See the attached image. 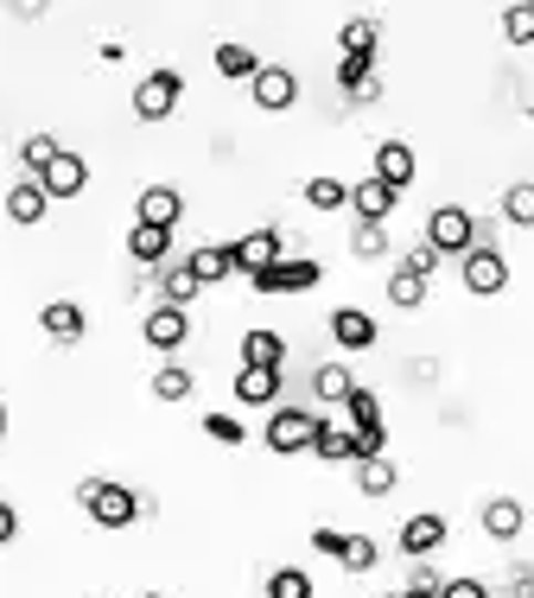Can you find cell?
Returning <instances> with one entry per match:
<instances>
[{
    "instance_id": "obj_1",
    "label": "cell",
    "mask_w": 534,
    "mask_h": 598,
    "mask_svg": "<svg viewBox=\"0 0 534 598\" xmlns=\"http://www.w3.org/2000/svg\"><path fill=\"white\" fill-rule=\"evenodd\" d=\"M76 503H83V516L96 522V528H134L140 522V496L127 491V484H108V478H83Z\"/></svg>"
},
{
    "instance_id": "obj_2",
    "label": "cell",
    "mask_w": 534,
    "mask_h": 598,
    "mask_svg": "<svg viewBox=\"0 0 534 598\" xmlns=\"http://www.w3.org/2000/svg\"><path fill=\"white\" fill-rule=\"evenodd\" d=\"M427 242L439 249V255L464 261L471 249H478V217H471L464 204H432L427 210Z\"/></svg>"
},
{
    "instance_id": "obj_3",
    "label": "cell",
    "mask_w": 534,
    "mask_h": 598,
    "mask_svg": "<svg viewBox=\"0 0 534 598\" xmlns=\"http://www.w3.org/2000/svg\"><path fill=\"white\" fill-rule=\"evenodd\" d=\"M318 281H325V267H318L312 255H280L274 267H261L249 286L261 293V300H280V293H312Z\"/></svg>"
},
{
    "instance_id": "obj_4",
    "label": "cell",
    "mask_w": 534,
    "mask_h": 598,
    "mask_svg": "<svg viewBox=\"0 0 534 598\" xmlns=\"http://www.w3.org/2000/svg\"><path fill=\"white\" fill-rule=\"evenodd\" d=\"M458 281H464V293H471V300H496V293L509 286V261H503V249L478 242L471 255L458 261Z\"/></svg>"
},
{
    "instance_id": "obj_5",
    "label": "cell",
    "mask_w": 534,
    "mask_h": 598,
    "mask_svg": "<svg viewBox=\"0 0 534 598\" xmlns=\"http://www.w3.org/2000/svg\"><path fill=\"white\" fill-rule=\"evenodd\" d=\"M318 427L325 420L312 415V408H274L268 415V452H312Z\"/></svg>"
},
{
    "instance_id": "obj_6",
    "label": "cell",
    "mask_w": 534,
    "mask_h": 598,
    "mask_svg": "<svg viewBox=\"0 0 534 598\" xmlns=\"http://www.w3.org/2000/svg\"><path fill=\"white\" fill-rule=\"evenodd\" d=\"M178 96H185V77H178V71H147V77L134 83V115H140V122H166L178 108Z\"/></svg>"
},
{
    "instance_id": "obj_7",
    "label": "cell",
    "mask_w": 534,
    "mask_h": 598,
    "mask_svg": "<svg viewBox=\"0 0 534 598\" xmlns=\"http://www.w3.org/2000/svg\"><path fill=\"white\" fill-rule=\"evenodd\" d=\"M249 96H254V108H261V115H286V108L300 103V77H293L286 64H261V71H254V83H249Z\"/></svg>"
},
{
    "instance_id": "obj_8",
    "label": "cell",
    "mask_w": 534,
    "mask_h": 598,
    "mask_svg": "<svg viewBox=\"0 0 534 598\" xmlns=\"http://www.w3.org/2000/svg\"><path fill=\"white\" fill-rule=\"evenodd\" d=\"M178 217H185V191H178V185H147V191L134 198V223L178 230Z\"/></svg>"
},
{
    "instance_id": "obj_9",
    "label": "cell",
    "mask_w": 534,
    "mask_h": 598,
    "mask_svg": "<svg viewBox=\"0 0 534 598\" xmlns=\"http://www.w3.org/2000/svg\"><path fill=\"white\" fill-rule=\"evenodd\" d=\"M229 249H235V274H261V267H274L280 255H286V242H280V230H249V235H235V242H229Z\"/></svg>"
},
{
    "instance_id": "obj_10",
    "label": "cell",
    "mask_w": 534,
    "mask_h": 598,
    "mask_svg": "<svg viewBox=\"0 0 534 598\" xmlns=\"http://www.w3.org/2000/svg\"><path fill=\"white\" fill-rule=\"evenodd\" d=\"M140 338H147L153 350H185V338H191V313H185V306H153V313L140 318Z\"/></svg>"
},
{
    "instance_id": "obj_11",
    "label": "cell",
    "mask_w": 534,
    "mask_h": 598,
    "mask_svg": "<svg viewBox=\"0 0 534 598\" xmlns=\"http://www.w3.org/2000/svg\"><path fill=\"white\" fill-rule=\"evenodd\" d=\"M446 542H452V522L432 516V510H420V516H407V522H401V554H413V560L439 554Z\"/></svg>"
},
{
    "instance_id": "obj_12",
    "label": "cell",
    "mask_w": 534,
    "mask_h": 598,
    "mask_svg": "<svg viewBox=\"0 0 534 598\" xmlns=\"http://www.w3.org/2000/svg\"><path fill=\"white\" fill-rule=\"evenodd\" d=\"M395 204H401V191H395V185H381L376 172L350 185V210H356V223H388V217H395Z\"/></svg>"
},
{
    "instance_id": "obj_13",
    "label": "cell",
    "mask_w": 534,
    "mask_h": 598,
    "mask_svg": "<svg viewBox=\"0 0 534 598\" xmlns=\"http://www.w3.org/2000/svg\"><path fill=\"white\" fill-rule=\"evenodd\" d=\"M39 185H45L51 198H76V191L90 185V159L71 154V147H57V159H51L45 172H39Z\"/></svg>"
},
{
    "instance_id": "obj_14",
    "label": "cell",
    "mask_w": 534,
    "mask_h": 598,
    "mask_svg": "<svg viewBox=\"0 0 534 598\" xmlns=\"http://www.w3.org/2000/svg\"><path fill=\"white\" fill-rule=\"evenodd\" d=\"M39 325H45V338L76 344L90 332V313H83V300H45V306H39Z\"/></svg>"
},
{
    "instance_id": "obj_15",
    "label": "cell",
    "mask_w": 534,
    "mask_h": 598,
    "mask_svg": "<svg viewBox=\"0 0 534 598\" xmlns=\"http://www.w3.org/2000/svg\"><path fill=\"white\" fill-rule=\"evenodd\" d=\"M478 522H483V535H490V542H515V535L528 528V510H522L515 496H490V503L478 510Z\"/></svg>"
},
{
    "instance_id": "obj_16",
    "label": "cell",
    "mask_w": 534,
    "mask_h": 598,
    "mask_svg": "<svg viewBox=\"0 0 534 598\" xmlns=\"http://www.w3.org/2000/svg\"><path fill=\"white\" fill-rule=\"evenodd\" d=\"M242 369H286V338L280 332H268V325H254V332H242Z\"/></svg>"
},
{
    "instance_id": "obj_17",
    "label": "cell",
    "mask_w": 534,
    "mask_h": 598,
    "mask_svg": "<svg viewBox=\"0 0 534 598\" xmlns=\"http://www.w3.org/2000/svg\"><path fill=\"white\" fill-rule=\"evenodd\" d=\"M413 172H420V159H413V147H407V140H381V147H376V179L381 185L407 191V185H413Z\"/></svg>"
},
{
    "instance_id": "obj_18",
    "label": "cell",
    "mask_w": 534,
    "mask_h": 598,
    "mask_svg": "<svg viewBox=\"0 0 534 598\" xmlns=\"http://www.w3.org/2000/svg\"><path fill=\"white\" fill-rule=\"evenodd\" d=\"M45 210H51V191L39 179H20L13 191H7V217L20 223V230H32V223H45Z\"/></svg>"
},
{
    "instance_id": "obj_19",
    "label": "cell",
    "mask_w": 534,
    "mask_h": 598,
    "mask_svg": "<svg viewBox=\"0 0 534 598\" xmlns=\"http://www.w3.org/2000/svg\"><path fill=\"white\" fill-rule=\"evenodd\" d=\"M331 338H337V350H369L376 344V318L356 313V306H337L331 313Z\"/></svg>"
},
{
    "instance_id": "obj_20",
    "label": "cell",
    "mask_w": 534,
    "mask_h": 598,
    "mask_svg": "<svg viewBox=\"0 0 534 598\" xmlns=\"http://www.w3.org/2000/svg\"><path fill=\"white\" fill-rule=\"evenodd\" d=\"M191 274H198V286H217V281H229L235 274V249L229 242H203V249H191Z\"/></svg>"
},
{
    "instance_id": "obj_21",
    "label": "cell",
    "mask_w": 534,
    "mask_h": 598,
    "mask_svg": "<svg viewBox=\"0 0 534 598\" xmlns=\"http://www.w3.org/2000/svg\"><path fill=\"white\" fill-rule=\"evenodd\" d=\"M312 452H318L325 465H356V459H363V445H356V433H350V427H337V420H325V427H318V440H312Z\"/></svg>"
},
{
    "instance_id": "obj_22",
    "label": "cell",
    "mask_w": 534,
    "mask_h": 598,
    "mask_svg": "<svg viewBox=\"0 0 534 598\" xmlns=\"http://www.w3.org/2000/svg\"><path fill=\"white\" fill-rule=\"evenodd\" d=\"M235 401H249V408H274V401H280V369H235Z\"/></svg>"
},
{
    "instance_id": "obj_23",
    "label": "cell",
    "mask_w": 534,
    "mask_h": 598,
    "mask_svg": "<svg viewBox=\"0 0 534 598\" xmlns=\"http://www.w3.org/2000/svg\"><path fill=\"white\" fill-rule=\"evenodd\" d=\"M166 249H172V230H153V223L127 230V255L140 261V267H166Z\"/></svg>"
},
{
    "instance_id": "obj_24",
    "label": "cell",
    "mask_w": 534,
    "mask_h": 598,
    "mask_svg": "<svg viewBox=\"0 0 534 598\" xmlns=\"http://www.w3.org/2000/svg\"><path fill=\"white\" fill-rule=\"evenodd\" d=\"M337 90H344L350 103H376V96H381L376 64H350V57H337Z\"/></svg>"
},
{
    "instance_id": "obj_25",
    "label": "cell",
    "mask_w": 534,
    "mask_h": 598,
    "mask_svg": "<svg viewBox=\"0 0 534 598\" xmlns=\"http://www.w3.org/2000/svg\"><path fill=\"white\" fill-rule=\"evenodd\" d=\"M401 484V471H395V459L388 452H376V459H356V491L363 496H388Z\"/></svg>"
},
{
    "instance_id": "obj_26",
    "label": "cell",
    "mask_w": 534,
    "mask_h": 598,
    "mask_svg": "<svg viewBox=\"0 0 534 598\" xmlns=\"http://www.w3.org/2000/svg\"><path fill=\"white\" fill-rule=\"evenodd\" d=\"M198 293H203V286H198V274H191V261H172L166 281H159V306H185V313H191Z\"/></svg>"
},
{
    "instance_id": "obj_27",
    "label": "cell",
    "mask_w": 534,
    "mask_h": 598,
    "mask_svg": "<svg viewBox=\"0 0 534 598\" xmlns=\"http://www.w3.org/2000/svg\"><path fill=\"white\" fill-rule=\"evenodd\" d=\"M254 71H261L254 45H235V39H223V45H217V77H229V83H254Z\"/></svg>"
},
{
    "instance_id": "obj_28",
    "label": "cell",
    "mask_w": 534,
    "mask_h": 598,
    "mask_svg": "<svg viewBox=\"0 0 534 598\" xmlns=\"http://www.w3.org/2000/svg\"><path fill=\"white\" fill-rule=\"evenodd\" d=\"M337 45H344V57H350V64H376V45H381L376 20H350V27L337 32Z\"/></svg>"
},
{
    "instance_id": "obj_29",
    "label": "cell",
    "mask_w": 534,
    "mask_h": 598,
    "mask_svg": "<svg viewBox=\"0 0 534 598\" xmlns=\"http://www.w3.org/2000/svg\"><path fill=\"white\" fill-rule=\"evenodd\" d=\"M300 198H305L312 210H325V217H331V210H344V204H350V185H344V179H331V172H318V179H305Z\"/></svg>"
},
{
    "instance_id": "obj_30",
    "label": "cell",
    "mask_w": 534,
    "mask_h": 598,
    "mask_svg": "<svg viewBox=\"0 0 534 598\" xmlns=\"http://www.w3.org/2000/svg\"><path fill=\"white\" fill-rule=\"evenodd\" d=\"M350 389H356V376L344 364H318V369H312V395H318V401H350Z\"/></svg>"
},
{
    "instance_id": "obj_31",
    "label": "cell",
    "mask_w": 534,
    "mask_h": 598,
    "mask_svg": "<svg viewBox=\"0 0 534 598\" xmlns=\"http://www.w3.org/2000/svg\"><path fill=\"white\" fill-rule=\"evenodd\" d=\"M191 389H198V376L185 364H166L159 376H153V401H191Z\"/></svg>"
},
{
    "instance_id": "obj_32",
    "label": "cell",
    "mask_w": 534,
    "mask_h": 598,
    "mask_svg": "<svg viewBox=\"0 0 534 598\" xmlns=\"http://www.w3.org/2000/svg\"><path fill=\"white\" fill-rule=\"evenodd\" d=\"M381 560V547L369 542V535H344V542H337V567L344 573H369Z\"/></svg>"
},
{
    "instance_id": "obj_33",
    "label": "cell",
    "mask_w": 534,
    "mask_h": 598,
    "mask_svg": "<svg viewBox=\"0 0 534 598\" xmlns=\"http://www.w3.org/2000/svg\"><path fill=\"white\" fill-rule=\"evenodd\" d=\"M51 159H57V140H51V134H25V140H20V166H25V179H39Z\"/></svg>"
},
{
    "instance_id": "obj_34",
    "label": "cell",
    "mask_w": 534,
    "mask_h": 598,
    "mask_svg": "<svg viewBox=\"0 0 534 598\" xmlns=\"http://www.w3.org/2000/svg\"><path fill=\"white\" fill-rule=\"evenodd\" d=\"M268 598H312V573L305 567H274L268 573Z\"/></svg>"
},
{
    "instance_id": "obj_35",
    "label": "cell",
    "mask_w": 534,
    "mask_h": 598,
    "mask_svg": "<svg viewBox=\"0 0 534 598\" xmlns=\"http://www.w3.org/2000/svg\"><path fill=\"white\" fill-rule=\"evenodd\" d=\"M503 39H509V45H534V0L503 7Z\"/></svg>"
},
{
    "instance_id": "obj_36",
    "label": "cell",
    "mask_w": 534,
    "mask_h": 598,
    "mask_svg": "<svg viewBox=\"0 0 534 598\" xmlns=\"http://www.w3.org/2000/svg\"><path fill=\"white\" fill-rule=\"evenodd\" d=\"M503 217L515 230H534V185H509L503 191Z\"/></svg>"
},
{
    "instance_id": "obj_37",
    "label": "cell",
    "mask_w": 534,
    "mask_h": 598,
    "mask_svg": "<svg viewBox=\"0 0 534 598\" xmlns=\"http://www.w3.org/2000/svg\"><path fill=\"white\" fill-rule=\"evenodd\" d=\"M439 249H432V242H413V249H407L401 255V274H413V281H432V274H439Z\"/></svg>"
},
{
    "instance_id": "obj_38",
    "label": "cell",
    "mask_w": 534,
    "mask_h": 598,
    "mask_svg": "<svg viewBox=\"0 0 534 598\" xmlns=\"http://www.w3.org/2000/svg\"><path fill=\"white\" fill-rule=\"evenodd\" d=\"M388 300H395L401 313H413V306L427 300V281H413V274H401V267H395V274H388Z\"/></svg>"
},
{
    "instance_id": "obj_39",
    "label": "cell",
    "mask_w": 534,
    "mask_h": 598,
    "mask_svg": "<svg viewBox=\"0 0 534 598\" xmlns=\"http://www.w3.org/2000/svg\"><path fill=\"white\" fill-rule=\"evenodd\" d=\"M203 433H210L217 445H242V440H249V433H242V420H235V415H203Z\"/></svg>"
},
{
    "instance_id": "obj_40",
    "label": "cell",
    "mask_w": 534,
    "mask_h": 598,
    "mask_svg": "<svg viewBox=\"0 0 534 598\" xmlns=\"http://www.w3.org/2000/svg\"><path fill=\"white\" fill-rule=\"evenodd\" d=\"M356 255L363 261L388 255V230H381V223H356Z\"/></svg>"
},
{
    "instance_id": "obj_41",
    "label": "cell",
    "mask_w": 534,
    "mask_h": 598,
    "mask_svg": "<svg viewBox=\"0 0 534 598\" xmlns=\"http://www.w3.org/2000/svg\"><path fill=\"white\" fill-rule=\"evenodd\" d=\"M439 598H490V586H483V579H446Z\"/></svg>"
},
{
    "instance_id": "obj_42",
    "label": "cell",
    "mask_w": 534,
    "mask_h": 598,
    "mask_svg": "<svg viewBox=\"0 0 534 598\" xmlns=\"http://www.w3.org/2000/svg\"><path fill=\"white\" fill-rule=\"evenodd\" d=\"M413 592H432V598H439V592H446V579H439V573L420 560V567H413Z\"/></svg>"
},
{
    "instance_id": "obj_43",
    "label": "cell",
    "mask_w": 534,
    "mask_h": 598,
    "mask_svg": "<svg viewBox=\"0 0 534 598\" xmlns=\"http://www.w3.org/2000/svg\"><path fill=\"white\" fill-rule=\"evenodd\" d=\"M13 535H20V510H13V503H0V547L13 542Z\"/></svg>"
},
{
    "instance_id": "obj_44",
    "label": "cell",
    "mask_w": 534,
    "mask_h": 598,
    "mask_svg": "<svg viewBox=\"0 0 534 598\" xmlns=\"http://www.w3.org/2000/svg\"><path fill=\"white\" fill-rule=\"evenodd\" d=\"M337 542H344L337 528H312V547H318V554H331V560H337Z\"/></svg>"
},
{
    "instance_id": "obj_45",
    "label": "cell",
    "mask_w": 534,
    "mask_h": 598,
    "mask_svg": "<svg viewBox=\"0 0 534 598\" xmlns=\"http://www.w3.org/2000/svg\"><path fill=\"white\" fill-rule=\"evenodd\" d=\"M388 598H432V592H413V586H407V592H388Z\"/></svg>"
},
{
    "instance_id": "obj_46",
    "label": "cell",
    "mask_w": 534,
    "mask_h": 598,
    "mask_svg": "<svg viewBox=\"0 0 534 598\" xmlns=\"http://www.w3.org/2000/svg\"><path fill=\"white\" fill-rule=\"evenodd\" d=\"M0 440H7V401H0Z\"/></svg>"
},
{
    "instance_id": "obj_47",
    "label": "cell",
    "mask_w": 534,
    "mask_h": 598,
    "mask_svg": "<svg viewBox=\"0 0 534 598\" xmlns=\"http://www.w3.org/2000/svg\"><path fill=\"white\" fill-rule=\"evenodd\" d=\"M147 598H159V592H147Z\"/></svg>"
}]
</instances>
